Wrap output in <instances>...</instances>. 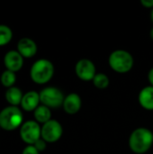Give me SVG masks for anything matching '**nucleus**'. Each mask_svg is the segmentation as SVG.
<instances>
[{"instance_id": "nucleus-8", "label": "nucleus", "mask_w": 153, "mask_h": 154, "mask_svg": "<svg viewBox=\"0 0 153 154\" xmlns=\"http://www.w3.org/2000/svg\"><path fill=\"white\" fill-rule=\"evenodd\" d=\"M75 71L78 79L83 81H91L96 75V69L92 60L88 59L79 60L75 67Z\"/></svg>"}, {"instance_id": "nucleus-18", "label": "nucleus", "mask_w": 153, "mask_h": 154, "mask_svg": "<svg viewBox=\"0 0 153 154\" xmlns=\"http://www.w3.org/2000/svg\"><path fill=\"white\" fill-rule=\"evenodd\" d=\"M95 87L98 89H105L109 86V78L104 73H96L94 79L92 80Z\"/></svg>"}, {"instance_id": "nucleus-10", "label": "nucleus", "mask_w": 153, "mask_h": 154, "mask_svg": "<svg viewBox=\"0 0 153 154\" xmlns=\"http://www.w3.org/2000/svg\"><path fill=\"white\" fill-rule=\"evenodd\" d=\"M37 49L35 42L27 37L20 39L16 45V51L23 57V59L33 57L37 52Z\"/></svg>"}, {"instance_id": "nucleus-2", "label": "nucleus", "mask_w": 153, "mask_h": 154, "mask_svg": "<svg viewBox=\"0 0 153 154\" xmlns=\"http://www.w3.org/2000/svg\"><path fill=\"white\" fill-rule=\"evenodd\" d=\"M54 66L51 61L46 59L36 60L31 67L30 77L31 79L39 85L48 83L53 77Z\"/></svg>"}, {"instance_id": "nucleus-14", "label": "nucleus", "mask_w": 153, "mask_h": 154, "mask_svg": "<svg viewBox=\"0 0 153 154\" xmlns=\"http://www.w3.org/2000/svg\"><path fill=\"white\" fill-rule=\"evenodd\" d=\"M23 97V94L22 90L17 87H12V88H7L5 94V97L7 103L13 106H17L21 105Z\"/></svg>"}, {"instance_id": "nucleus-4", "label": "nucleus", "mask_w": 153, "mask_h": 154, "mask_svg": "<svg viewBox=\"0 0 153 154\" xmlns=\"http://www.w3.org/2000/svg\"><path fill=\"white\" fill-rule=\"evenodd\" d=\"M108 62L113 70L123 74L127 73L132 69L134 61L133 55L127 51L116 50L110 54Z\"/></svg>"}, {"instance_id": "nucleus-19", "label": "nucleus", "mask_w": 153, "mask_h": 154, "mask_svg": "<svg viewBox=\"0 0 153 154\" xmlns=\"http://www.w3.org/2000/svg\"><path fill=\"white\" fill-rule=\"evenodd\" d=\"M33 146L37 149V151H38L39 152H43V151L46 149V147H47V143H46L42 138H40V139L33 144Z\"/></svg>"}, {"instance_id": "nucleus-17", "label": "nucleus", "mask_w": 153, "mask_h": 154, "mask_svg": "<svg viewBox=\"0 0 153 154\" xmlns=\"http://www.w3.org/2000/svg\"><path fill=\"white\" fill-rule=\"evenodd\" d=\"M13 39V32L10 27L0 24V47L8 44Z\"/></svg>"}, {"instance_id": "nucleus-25", "label": "nucleus", "mask_w": 153, "mask_h": 154, "mask_svg": "<svg viewBox=\"0 0 153 154\" xmlns=\"http://www.w3.org/2000/svg\"><path fill=\"white\" fill-rule=\"evenodd\" d=\"M0 128H1V127H0Z\"/></svg>"}, {"instance_id": "nucleus-9", "label": "nucleus", "mask_w": 153, "mask_h": 154, "mask_svg": "<svg viewBox=\"0 0 153 154\" xmlns=\"http://www.w3.org/2000/svg\"><path fill=\"white\" fill-rule=\"evenodd\" d=\"M4 64L7 70L17 72L23 65V57L17 51H9L4 57Z\"/></svg>"}, {"instance_id": "nucleus-13", "label": "nucleus", "mask_w": 153, "mask_h": 154, "mask_svg": "<svg viewBox=\"0 0 153 154\" xmlns=\"http://www.w3.org/2000/svg\"><path fill=\"white\" fill-rule=\"evenodd\" d=\"M139 103L145 110H153V87L148 86L143 88L138 97Z\"/></svg>"}, {"instance_id": "nucleus-24", "label": "nucleus", "mask_w": 153, "mask_h": 154, "mask_svg": "<svg viewBox=\"0 0 153 154\" xmlns=\"http://www.w3.org/2000/svg\"><path fill=\"white\" fill-rule=\"evenodd\" d=\"M151 21L153 22V8L152 10H151Z\"/></svg>"}, {"instance_id": "nucleus-1", "label": "nucleus", "mask_w": 153, "mask_h": 154, "mask_svg": "<svg viewBox=\"0 0 153 154\" xmlns=\"http://www.w3.org/2000/svg\"><path fill=\"white\" fill-rule=\"evenodd\" d=\"M153 144V134L144 127L135 129L129 137V147L136 154L147 152Z\"/></svg>"}, {"instance_id": "nucleus-16", "label": "nucleus", "mask_w": 153, "mask_h": 154, "mask_svg": "<svg viewBox=\"0 0 153 154\" xmlns=\"http://www.w3.org/2000/svg\"><path fill=\"white\" fill-rule=\"evenodd\" d=\"M0 81H1V84H2L5 88H9L14 87V83H15V81H16L15 73L13 72V71H10V70L5 69V70L3 71V73L1 74Z\"/></svg>"}, {"instance_id": "nucleus-15", "label": "nucleus", "mask_w": 153, "mask_h": 154, "mask_svg": "<svg viewBox=\"0 0 153 154\" xmlns=\"http://www.w3.org/2000/svg\"><path fill=\"white\" fill-rule=\"evenodd\" d=\"M33 116L35 118V121L37 123L41 124H45L51 120V112L50 109L43 105H40L34 111H33Z\"/></svg>"}, {"instance_id": "nucleus-20", "label": "nucleus", "mask_w": 153, "mask_h": 154, "mask_svg": "<svg viewBox=\"0 0 153 154\" xmlns=\"http://www.w3.org/2000/svg\"><path fill=\"white\" fill-rule=\"evenodd\" d=\"M40 152L37 151V149L33 146V145H27L23 151L22 154H39Z\"/></svg>"}, {"instance_id": "nucleus-22", "label": "nucleus", "mask_w": 153, "mask_h": 154, "mask_svg": "<svg viewBox=\"0 0 153 154\" xmlns=\"http://www.w3.org/2000/svg\"><path fill=\"white\" fill-rule=\"evenodd\" d=\"M148 79H149V81L151 83V86L153 87V68L151 69V70L148 73Z\"/></svg>"}, {"instance_id": "nucleus-21", "label": "nucleus", "mask_w": 153, "mask_h": 154, "mask_svg": "<svg viewBox=\"0 0 153 154\" xmlns=\"http://www.w3.org/2000/svg\"><path fill=\"white\" fill-rule=\"evenodd\" d=\"M141 4L146 8H153V0H142Z\"/></svg>"}, {"instance_id": "nucleus-12", "label": "nucleus", "mask_w": 153, "mask_h": 154, "mask_svg": "<svg viewBox=\"0 0 153 154\" xmlns=\"http://www.w3.org/2000/svg\"><path fill=\"white\" fill-rule=\"evenodd\" d=\"M40 103H41L40 94L36 91L32 90L23 94L20 106L24 111L32 112V111H34L40 106Z\"/></svg>"}, {"instance_id": "nucleus-6", "label": "nucleus", "mask_w": 153, "mask_h": 154, "mask_svg": "<svg viewBox=\"0 0 153 154\" xmlns=\"http://www.w3.org/2000/svg\"><path fill=\"white\" fill-rule=\"evenodd\" d=\"M41 127L39 123L33 120L24 122L20 127V137L21 139L29 145H33L40 138Z\"/></svg>"}, {"instance_id": "nucleus-3", "label": "nucleus", "mask_w": 153, "mask_h": 154, "mask_svg": "<svg viewBox=\"0 0 153 154\" xmlns=\"http://www.w3.org/2000/svg\"><path fill=\"white\" fill-rule=\"evenodd\" d=\"M23 120V113L18 106H9L0 112V127L7 132L21 127Z\"/></svg>"}, {"instance_id": "nucleus-5", "label": "nucleus", "mask_w": 153, "mask_h": 154, "mask_svg": "<svg viewBox=\"0 0 153 154\" xmlns=\"http://www.w3.org/2000/svg\"><path fill=\"white\" fill-rule=\"evenodd\" d=\"M39 94L41 105L49 108H57L61 106L65 99L63 93L55 87H47L41 89Z\"/></svg>"}, {"instance_id": "nucleus-11", "label": "nucleus", "mask_w": 153, "mask_h": 154, "mask_svg": "<svg viewBox=\"0 0 153 154\" xmlns=\"http://www.w3.org/2000/svg\"><path fill=\"white\" fill-rule=\"evenodd\" d=\"M81 105V97L77 93H70L67 97H65L62 106L67 114L75 115L80 110Z\"/></svg>"}, {"instance_id": "nucleus-7", "label": "nucleus", "mask_w": 153, "mask_h": 154, "mask_svg": "<svg viewBox=\"0 0 153 154\" xmlns=\"http://www.w3.org/2000/svg\"><path fill=\"white\" fill-rule=\"evenodd\" d=\"M63 134V129L60 122L51 119L41 126V136L46 143H55L59 141Z\"/></svg>"}, {"instance_id": "nucleus-23", "label": "nucleus", "mask_w": 153, "mask_h": 154, "mask_svg": "<svg viewBox=\"0 0 153 154\" xmlns=\"http://www.w3.org/2000/svg\"><path fill=\"white\" fill-rule=\"evenodd\" d=\"M150 36H151V38L153 40V27L151 29V31H150Z\"/></svg>"}]
</instances>
